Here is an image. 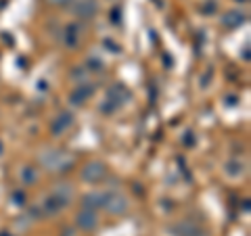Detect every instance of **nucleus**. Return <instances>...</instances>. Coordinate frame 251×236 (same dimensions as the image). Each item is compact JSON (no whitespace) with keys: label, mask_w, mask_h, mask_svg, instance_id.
<instances>
[{"label":"nucleus","mask_w":251,"mask_h":236,"mask_svg":"<svg viewBox=\"0 0 251 236\" xmlns=\"http://www.w3.org/2000/svg\"><path fill=\"white\" fill-rule=\"evenodd\" d=\"M103 207L109 213L117 215L128 209V201H126V196H122L120 192H107V194H103Z\"/></svg>","instance_id":"f03ea898"},{"label":"nucleus","mask_w":251,"mask_h":236,"mask_svg":"<svg viewBox=\"0 0 251 236\" xmlns=\"http://www.w3.org/2000/svg\"><path fill=\"white\" fill-rule=\"evenodd\" d=\"M103 207V194H86L84 196V209Z\"/></svg>","instance_id":"9b49d317"},{"label":"nucleus","mask_w":251,"mask_h":236,"mask_svg":"<svg viewBox=\"0 0 251 236\" xmlns=\"http://www.w3.org/2000/svg\"><path fill=\"white\" fill-rule=\"evenodd\" d=\"M0 236H11V234H0Z\"/></svg>","instance_id":"f3484780"},{"label":"nucleus","mask_w":251,"mask_h":236,"mask_svg":"<svg viewBox=\"0 0 251 236\" xmlns=\"http://www.w3.org/2000/svg\"><path fill=\"white\" fill-rule=\"evenodd\" d=\"M40 163L50 171H67L74 165V157L63 151H49L40 155Z\"/></svg>","instance_id":"f257e3e1"},{"label":"nucleus","mask_w":251,"mask_h":236,"mask_svg":"<svg viewBox=\"0 0 251 236\" xmlns=\"http://www.w3.org/2000/svg\"><path fill=\"white\" fill-rule=\"evenodd\" d=\"M0 153H2V142H0Z\"/></svg>","instance_id":"dca6fc26"},{"label":"nucleus","mask_w":251,"mask_h":236,"mask_svg":"<svg viewBox=\"0 0 251 236\" xmlns=\"http://www.w3.org/2000/svg\"><path fill=\"white\" fill-rule=\"evenodd\" d=\"M52 2H57V4H59V2H61V4H65L67 0H52Z\"/></svg>","instance_id":"2eb2a0df"},{"label":"nucleus","mask_w":251,"mask_h":236,"mask_svg":"<svg viewBox=\"0 0 251 236\" xmlns=\"http://www.w3.org/2000/svg\"><path fill=\"white\" fill-rule=\"evenodd\" d=\"M75 224L80 226L82 230H92V228H97V215H94L92 209H82L80 213H77Z\"/></svg>","instance_id":"423d86ee"},{"label":"nucleus","mask_w":251,"mask_h":236,"mask_svg":"<svg viewBox=\"0 0 251 236\" xmlns=\"http://www.w3.org/2000/svg\"><path fill=\"white\" fill-rule=\"evenodd\" d=\"M72 123H74L72 113H63V115H59L57 119H54V123H52V134H63Z\"/></svg>","instance_id":"1a4fd4ad"},{"label":"nucleus","mask_w":251,"mask_h":236,"mask_svg":"<svg viewBox=\"0 0 251 236\" xmlns=\"http://www.w3.org/2000/svg\"><path fill=\"white\" fill-rule=\"evenodd\" d=\"M174 230L180 236H207L205 228H201L199 224H195V222H180Z\"/></svg>","instance_id":"39448f33"},{"label":"nucleus","mask_w":251,"mask_h":236,"mask_svg":"<svg viewBox=\"0 0 251 236\" xmlns=\"http://www.w3.org/2000/svg\"><path fill=\"white\" fill-rule=\"evenodd\" d=\"M21 180H23L25 184H31V182H34V180H36L34 169H31V167H25V169H23V171H21Z\"/></svg>","instance_id":"ddd939ff"},{"label":"nucleus","mask_w":251,"mask_h":236,"mask_svg":"<svg viewBox=\"0 0 251 236\" xmlns=\"http://www.w3.org/2000/svg\"><path fill=\"white\" fill-rule=\"evenodd\" d=\"M105 174H107V169H105L103 163H88L82 171L86 182H100V180L105 178Z\"/></svg>","instance_id":"20e7f679"},{"label":"nucleus","mask_w":251,"mask_h":236,"mask_svg":"<svg viewBox=\"0 0 251 236\" xmlns=\"http://www.w3.org/2000/svg\"><path fill=\"white\" fill-rule=\"evenodd\" d=\"M241 167H243V165H241L239 161H230L228 165H226V171H228V174H232V176H239V174H241V171H239Z\"/></svg>","instance_id":"4468645a"},{"label":"nucleus","mask_w":251,"mask_h":236,"mask_svg":"<svg viewBox=\"0 0 251 236\" xmlns=\"http://www.w3.org/2000/svg\"><path fill=\"white\" fill-rule=\"evenodd\" d=\"M54 194H57V196H61V199L63 201H72V194H74V190H72V186H69V184H59L57 188H54Z\"/></svg>","instance_id":"f8f14e48"},{"label":"nucleus","mask_w":251,"mask_h":236,"mask_svg":"<svg viewBox=\"0 0 251 236\" xmlns=\"http://www.w3.org/2000/svg\"><path fill=\"white\" fill-rule=\"evenodd\" d=\"M126 98H128V92H126V88L122 84H115L111 90H109V94H107V103H111V107L107 109L109 113H113L117 107H122L124 103H126Z\"/></svg>","instance_id":"7ed1b4c3"},{"label":"nucleus","mask_w":251,"mask_h":236,"mask_svg":"<svg viewBox=\"0 0 251 236\" xmlns=\"http://www.w3.org/2000/svg\"><path fill=\"white\" fill-rule=\"evenodd\" d=\"M92 92H94V86H90V84L75 86V90H74V94H72V103H74V105H82Z\"/></svg>","instance_id":"0eeeda50"},{"label":"nucleus","mask_w":251,"mask_h":236,"mask_svg":"<svg viewBox=\"0 0 251 236\" xmlns=\"http://www.w3.org/2000/svg\"><path fill=\"white\" fill-rule=\"evenodd\" d=\"M224 25L226 27H239L241 23H245V15L239 13V11H230V13H226L224 15Z\"/></svg>","instance_id":"9d476101"},{"label":"nucleus","mask_w":251,"mask_h":236,"mask_svg":"<svg viewBox=\"0 0 251 236\" xmlns=\"http://www.w3.org/2000/svg\"><path fill=\"white\" fill-rule=\"evenodd\" d=\"M74 11L77 17H92L97 13V4H94V0H82L80 4L74 6Z\"/></svg>","instance_id":"6e6552de"}]
</instances>
